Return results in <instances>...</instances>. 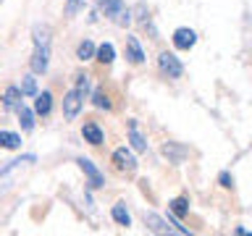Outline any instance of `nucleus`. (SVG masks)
<instances>
[{"instance_id":"13","label":"nucleus","mask_w":252,"mask_h":236,"mask_svg":"<svg viewBox=\"0 0 252 236\" xmlns=\"http://www.w3.org/2000/svg\"><path fill=\"white\" fill-rule=\"evenodd\" d=\"M0 147L3 149H19L21 147V137L13 131H0Z\"/></svg>"},{"instance_id":"21","label":"nucleus","mask_w":252,"mask_h":236,"mask_svg":"<svg viewBox=\"0 0 252 236\" xmlns=\"http://www.w3.org/2000/svg\"><path fill=\"white\" fill-rule=\"evenodd\" d=\"M21 94H37L34 76H24V79H21Z\"/></svg>"},{"instance_id":"26","label":"nucleus","mask_w":252,"mask_h":236,"mask_svg":"<svg viewBox=\"0 0 252 236\" xmlns=\"http://www.w3.org/2000/svg\"><path fill=\"white\" fill-rule=\"evenodd\" d=\"M220 186H226V189H231L234 186V178L228 176V173H220Z\"/></svg>"},{"instance_id":"10","label":"nucleus","mask_w":252,"mask_h":236,"mask_svg":"<svg viewBox=\"0 0 252 236\" xmlns=\"http://www.w3.org/2000/svg\"><path fill=\"white\" fill-rule=\"evenodd\" d=\"M82 137H84V142H90V145H100V142H102V131H100L97 123H84L82 126Z\"/></svg>"},{"instance_id":"6","label":"nucleus","mask_w":252,"mask_h":236,"mask_svg":"<svg viewBox=\"0 0 252 236\" xmlns=\"http://www.w3.org/2000/svg\"><path fill=\"white\" fill-rule=\"evenodd\" d=\"M76 163H79V168H82L87 176H90V186H92V189H100V186H102V173L92 165V160H87V157H79Z\"/></svg>"},{"instance_id":"5","label":"nucleus","mask_w":252,"mask_h":236,"mask_svg":"<svg viewBox=\"0 0 252 236\" xmlns=\"http://www.w3.org/2000/svg\"><path fill=\"white\" fill-rule=\"evenodd\" d=\"M197 42V34L192 29H187V27H181V29H176L173 31V45L179 47V50H189Z\"/></svg>"},{"instance_id":"23","label":"nucleus","mask_w":252,"mask_h":236,"mask_svg":"<svg viewBox=\"0 0 252 236\" xmlns=\"http://www.w3.org/2000/svg\"><path fill=\"white\" fill-rule=\"evenodd\" d=\"M94 105H97V108H110V100H108V94L105 92H102V89H97V92H94Z\"/></svg>"},{"instance_id":"8","label":"nucleus","mask_w":252,"mask_h":236,"mask_svg":"<svg viewBox=\"0 0 252 236\" xmlns=\"http://www.w3.org/2000/svg\"><path fill=\"white\" fill-rule=\"evenodd\" d=\"M145 226L155 234H171V226H165V220L155 212H145Z\"/></svg>"},{"instance_id":"3","label":"nucleus","mask_w":252,"mask_h":236,"mask_svg":"<svg viewBox=\"0 0 252 236\" xmlns=\"http://www.w3.org/2000/svg\"><path fill=\"white\" fill-rule=\"evenodd\" d=\"M113 163H116L118 171H126V173H134V171H137V157H134L126 147H118L116 152H113Z\"/></svg>"},{"instance_id":"12","label":"nucleus","mask_w":252,"mask_h":236,"mask_svg":"<svg viewBox=\"0 0 252 236\" xmlns=\"http://www.w3.org/2000/svg\"><path fill=\"white\" fill-rule=\"evenodd\" d=\"M129 142H131V147L137 149V152H145L147 149V142H145V137H142V134L137 131V123H129Z\"/></svg>"},{"instance_id":"27","label":"nucleus","mask_w":252,"mask_h":236,"mask_svg":"<svg viewBox=\"0 0 252 236\" xmlns=\"http://www.w3.org/2000/svg\"><path fill=\"white\" fill-rule=\"evenodd\" d=\"M97 5L102 8V11H108V5H110V0H97Z\"/></svg>"},{"instance_id":"15","label":"nucleus","mask_w":252,"mask_h":236,"mask_svg":"<svg viewBox=\"0 0 252 236\" xmlns=\"http://www.w3.org/2000/svg\"><path fill=\"white\" fill-rule=\"evenodd\" d=\"M94 53H97V47H94L90 39L79 42V47H76V58H79V60H92V58H94Z\"/></svg>"},{"instance_id":"24","label":"nucleus","mask_w":252,"mask_h":236,"mask_svg":"<svg viewBox=\"0 0 252 236\" xmlns=\"http://www.w3.org/2000/svg\"><path fill=\"white\" fill-rule=\"evenodd\" d=\"M82 5H84V0H66V16H74Z\"/></svg>"},{"instance_id":"25","label":"nucleus","mask_w":252,"mask_h":236,"mask_svg":"<svg viewBox=\"0 0 252 236\" xmlns=\"http://www.w3.org/2000/svg\"><path fill=\"white\" fill-rule=\"evenodd\" d=\"M129 21H131V13L126 11V8H121V13L116 16V24H121V27H126V24H129Z\"/></svg>"},{"instance_id":"7","label":"nucleus","mask_w":252,"mask_h":236,"mask_svg":"<svg viewBox=\"0 0 252 236\" xmlns=\"http://www.w3.org/2000/svg\"><path fill=\"white\" fill-rule=\"evenodd\" d=\"M163 155L168 157V160H173V163H181V160L189 155V149L181 147V145H176V142H165V145H163Z\"/></svg>"},{"instance_id":"18","label":"nucleus","mask_w":252,"mask_h":236,"mask_svg":"<svg viewBox=\"0 0 252 236\" xmlns=\"http://www.w3.org/2000/svg\"><path fill=\"white\" fill-rule=\"evenodd\" d=\"M110 215H113V220H116L118 226H131V215L126 212L124 205H116V207L110 210Z\"/></svg>"},{"instance_id":"16","label":"nucleus","mask_w":252,"mask_h":236,"mask_svg":"<svg viewBox=\"0 0 252 236\" xmlns=\"http://www.w3.org/2000/svg\"><path fill=\"white\" fill-rule=\"evenodd\" d=\"M19 123H21L24 131H32V129H34V113H32L29 108H24V105H19Z\"/></svg>"},{"instance_id":"22","label":"nucleus","mask_w":252,"mask_h":236,"mask_svg":"<svg viewBox=\"0 0 252 236\" xmlns=\"http://www.w3.org/2000/svg\"><path fill=\"white\" fill-rule=\"evenodd\" d=\"M79 79V82H76V92L79 94H82V97H87V92H90V76H76Z\"/></svg>"},{"instance_id":"19","label":"nucleus","mask_w":252,"mask_h":236,"mask_svg":"<svg viewBox=\"0 0 252 236\" xmlns=\"http://www.w3.org/2000/svg\"><path fill=\"white\" fill-rule=\"evenodd\" d=\"M34 45H50V27H34Z\"/></svg>"},{"instance_id":"14","label":"nucleus","mask_w":252,"mask_h":236,"mask_svg":"<svg viewBox=\"0 0 252 236\" xmlns=\"http://www.w3.org/2000/svg\"><path fill=\"white\" fill-rule=\"evenodd\" d=\"M21 89H16V87H8V89L3 92V105L8 108V110H11V108H16V110H19V105H21Z\"/></svg>"},{"instance_id":"11","label":"nucleus","mask_w":252,"mask_h":236,"mask_svg":"<svg viewBox=\"0 0 252 236\" xmlns=\"http://www.w3.org/2000/svg\"><path fill=\"white\" fill-rule=\"evenodd\" d=\"M50 108H53V94H50V92L37 94V100H34V113L47 116V113H50Z\"/></svg>"},{"instance_id":"20","label":"nucleus","mask_w":252,"mask_h":236,"mask_svg":"<svg viewBox=\"0 0 252 236\" xmlns=\"http://www.w3.org/2000/svg\"><path fill=\"white\" fill-rule=\"evenodd\" d=\"M171 210L176 212V215H187V212H189V202L184 200V197H176V200L171 202Z\"/></svg>"},{"instance_id":"2","label":"nucleus","mask_w":252,"mask_h":236,"mask_svg":"<svg viewBox=\"0 0 252 236\" xmlns=\"http://www.w3.org/2000/svg\"><path fill=\"white\" fill-rule=\"evenodd\" d=\"M82 105H84V97L76 89H71L66 97H63V116H66L68 121H74L79 116V110H82Z\"/></svg>"},{"instance_id":"17","label":"nucleus","mask_w":252,"mask_h":236,"mask_svg":"<svg viewBox=\"0 0 252 236\" xmlns=\"http://www.w3.org/2000/svg\"><path fill=\"white\" fill-rule=\"evenodd\" d=\"M94 55H97V60H100V63H113L116 50H113V45H110V42H102V45L97 47V53H94Z\"/></svg>"},{"instance_id":"9","label":"nucleus","mask_w":252,"mask_h":236,"mask_svg":"<svg viewBox=\"0 0 252 236\" xmlns=\"http://www.w3.org/2000/svg\"><path fill=\"white\" fill-rule=\"evenodd\" d=\"M126 58H129L131 63H142V60H145V53H142L137 37H126Z\"/></svg>"},{"instance_id":"1","label":"nucleus","mask_w":252,"mask_h":236,"mask_svg":"<svg viewBox=\"0 0 252 236\" xmlns=\"http://www.w3.org/2000/svg\"><path fill=\"white\" fill-rule=\"evenodd\" d=\"M158 66H160V71H163V74H168L171 79H179L181 74H184V68H181L179 58L173 53H160V55H158Z\"/></svg>"},{"instance_id":"4","label":"nucleus","mask_w":252,"mask_h":236,"mask_svg":"<svg viewBox=\"0 0 252 236\" xmlns=\"http://www.w3.org/2000/svg\"><path fill=\"white\" fill-rule=\"evenodd\" d=\"M47 63H50V45H37L34 55H32V71L34 74H45Z\"/></svg>"}]
</instances>
